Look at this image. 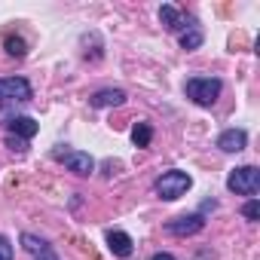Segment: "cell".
<instances>
[{
	"label": "cell",
	"mask_w": 260,
	"mask_h": 260,
	"mask_svg": "<svg viewBox=\"0 0 260 260\" xmlns=\"http://www.w3.org/2000/svg\"><path fill=\"white\" fill-rule=\"evenodd\" d=\"M220 80L217 77H190L187 80V86H184V92H187V98H193L196 104H202V107H211L214 101H217V95H220Z\"/></svg>",
	"instance_id": "6da1fadb"
},
{
	"label": "cell",
	"mask_w": 260,
	"mask_h": 260,
	"mask_svg": "<svg viewBox=\"0 0 260 260\" xmlns=\"http://www.w3.org/2000/svg\"><path fill=\"white\" fill-rule=\"evenodd\" d=\"M181 46H184L187 52L199 49V46H202V31H199V28H190V31H184V34H181Z\"/></svg>",
	"instance_id": "5bb4252c"
},
{
	"label": "cell",
	"mask_w": 260,
	"mask_h": 260,
	"mask_svg": "<svg viewBox=\"0 0 260 260\" xmlns=\"http://www.w3.org/2000/svg\"><path fill=\"white\" fill-rule=\"evenodd\" d=\"M159 19H162V25H166L169 31H181V28H184V19H181V13H178L172 4L159 7Z\"/></svg>",
	"instance_id": "8fae6325"
},
{
	"label": "cell",
	"mask_w": 260,
	"mask_h": 260,
	"mask_svg": "<svg viewBox=\"0 0 260 260\" xmlns=\"http://www.w3.org/2000/svg\"><path fill=\"white\" fill-rule=\"evenodd\" d=\"M22 245H25V251L31 254V257H37V254H43L49 245H46V239H40V236H34V233H22Z\"/></svg>",
	"instance_id": "7c38bea8"
},
{
	"label": "cell",
	"mask_w": 260,
	"mask_h": 260,
	"mask_svg": "<svg viewBox=\"0 0 260 260\" xmlns=\"http://www.w3.org/2000/svg\"><path fill=\"white\" fill-rule=\"evenodd\" d=\"M150 138H153L150 122H138V125L132 128V141H135V147H150Z\"/></svg>",
	"instance_id": "4fadbf2b"
},
{
	"label": "cell",
	"mask_w": 260,
	"mask_h": 260,
	"mask_svg": "<svg viewBox=\"0 0 260 260\" xmlns=\"http://www.w3.org/2000/svg\"><path fill=\"white\" fill-rule=\"evenodd\" d=\"M31 98V83L25 77H4L0 80V107L13 101H28Z\"/></svg>",
	"instance_id": "277c9868"
},
{
	"label": "cell",
	"mask_w": 260,
	"mask_h": 260,
	"mask_svg": "<svg viewBox=\"0 0 260 260\" xmlns=\"http://www.w3.org/2000/svg\"><path fill=\"white\" fill-rule=\"evenodd\" d=\"M122 101H125V92L122 89H101V92H95L89 98L92 107H119Z\"/></svg>",
	"instance_id": "30bf717a"
},
{
	"label": "cell",
	"mask_w": 260,
	"mask_h": 260,
	"mask_svg": "<svg viewBox=\"0 0 260 260\" xmlns=\"http://www.w3.org/2000/svg\"><path fill=\"white\" fill-rule=\"evenodd\" d=\"M150 260H175V257H172V254H166V251H159V254H153Z\"/></svg>",
	"instance_id": "ffe728a7"
},
{
	"label": "cell",
	"mask_w": 260,
	"mask_h": 260,
	"mask_svg": "<svg viewBox=\"0 0 260 260\" xmlns=\"http://www.w3.org/2000/svg\"><path fill=\"white\" fill-rule=\"evenodd\" d=\"M0 260H13V245L7 236H0Z\"/></svg>",
	"instance_id": "e0dca14e"
},
{
	"label": "cell",
	"mask_w": 260,
	"mask_h": 260,
	"mask_svg": "<svg viewBox=\"0 0 260 260\" xmlns=\"http://www.w3.org/2000/svg\"><path fill=\"white\" fill-rule=\"evenodd\" d=\"M34 260H58V257H55V251H52V248H46V251H43V254H37Z\"/></svg>",
	"instance_id": "d6986e66"
},
{
	"label": "cell",
	"mask_w": 260,
	"mask_h": 260,
	"mask_svg": "<svg viewBox=\"0 0 260 260\" xmlns=\"http://www.w3.org/2000/svg\"><path fill=\"white\" fill-rule=\"evenodd\" d=\"M7 144H10L13 150H19V153H25V141H22V138H13V135H10V138H7Z\"/></svg>",
	"instance_id": "ac0fdd59"
},
{
	"label": "cell",
	"mask_w": 260,
	"mask_h": 260,
	"mask_svg": "<svg viewBox=\"0 0 260 260\" xmlns=\"http://www.w3.org/2000/svg\"><path fill=\"white\" fill-rule=\"evenodd\" d=\"M190 187H193V178H190L187 172H181V169H172V172H166V175L156 181V196L166 199V202H175V199H181Z\"/></svg>",
	"instance_id": "7a4b0ae2"
},
{
	"label": "cell",
	"mask_w": 260,
	"mask_h": 260,
	"mask_svg": "<svg viewBox=\"0 0 260 260\" xmlns=\"http://www.w3.org/2000/svg\"><path fill=\"white\" fill-rule=\"evenodd\" d=\"M245 144H248L245 128H226V132L217 135V147L223 153H239V150H245Z\"/></svg>",
	"instance_id": "52a82bcc"
},
{
	"label": "cell",
	"mask_w": 260,
	"mask_h": 260,
	"mask_svg": "<svg viewBox=\"0 0 260 260\" xmlns=\"http://www.w3.org/2000/svg\"><path fill=\"white\" fill-rule=\"evenodd\" d=\"M226 187L233 193H239V196H254L260 190V169L257 166H239V169H233L230 178H226Z\"/></svg>",
	"instance_id": "3957f363"
},
{
	"label": "cell",
	"mask_w": 260,
	"mask_h": 260,
	"mask_svg": "<svg viewBox=\"0 0 260 260\" xmlns=\"http://www.w3.org/2000/svg\"><path fill=\"white\" fill-rule=\"evenodd\" d=\"M107 248L116 257H132V236L122 233V230H110L107 233Z\"/></svg>",
	"instance_id": "9c48e42d"
},
{
	"label": "cell",
	"mask_w": 260,
	"mask_h": 260,
	"mask_svg": "<svg viewBox=\"0 0 260 260\" xmlns=\"http://www.w3.org/2000/svg\"><path fill=\"white\" fill-rule=\"evenodd\" d=\"M4 46H7V52H10V55H16V58H22V55L28 52L22 37H7V40H4Z\"/></svg>",
	"instance_id": "9a60e30c"
},
{
	"label": "cell",
	"mask_w": 260,
	"mask_h": 260,
	"mask_svg": "<svg viewBox=\"0 0 260 260\" xmlns=\"http://www.w3.org/2000/svg\"><path fill=\"white\" fill-rule=\"evenodd\" d=\"M202 226H205L202 214H181V217H175V220L166 223V233H169V236H181V239H187V236H196Z\"/></svg>",
	"instance_id": "8992f818"
},
{
	"label": "cell",
	"mask_w": 260,
	"mask_h": 260,
	"mask_svg": "<svg viewBox=\"0 0 260 260\" xmlns=\"http://www.w3.org/2000/svg\"><path fill=\"white\" fill-rule=\"evenodd\" d=\"M58 162H64L74 175H80V178H86V175H92L95 172V159L89 156V153H83V150H55L52 153Z\"/></svg>",
	"instance_id": "5b68a950"
},
{
	"label": "cell",
	"mask_w": 260,
	"mask_h": 260,
	"mask_svg": "<svg viewBox=\"0 0 260 260\" xmlns=\"http://www.w3.org/2000/svg\"><path fill=\"white\" fill-rule=\"evenodd\" d=\"M37 132H40V125H37V119H31V116H13V119H10V135H13V138L28 141V138H34Z\"/></svg>",
	"instance_id": "ba28073f"
},
{
	"label": "cell",
	"mask_w": 260,
	"mask_h": 260,
	"mask_svg": "<svg viewBox=\"0 0 260 260\" xmlns=\"http://www.w3.org/2000/svg\"><path fill=\"white\" fill-rule=\"evenodd\" d=\"M242 214H245L248 220H260V202H257V199L245 202V205H242Z\"/></svg>",
	"instance_id": "2e32d148"
}]
</instances>
